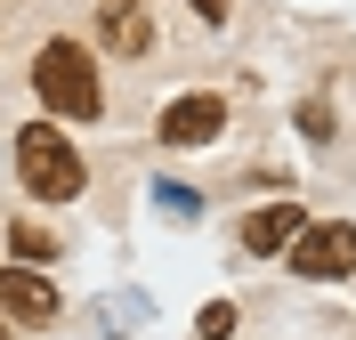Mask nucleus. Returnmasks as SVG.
<instances>
[{"label":"nucleus","instance_id":"nucleus-1","mask_svg":"<svg viewBox=\"0 0 356 340\" xmlns=\"http://www.w3.org/2000/svg\"><path fill=\"white\" fill-rule=\"evenodd\" d=\"M33 97H41L57 122H97L106 113V90H97V57L81 41H41L33 49Z\"/></svg>","mask_w":356,"mask_h":340},{"label":"nucleus","instance_id":"nucleus-2","mask_svg":"<svg viewBox=\"0 0 356 340\" xmlns=\"http://www.w3.org/2000/svg\"><path fill=\"white\" fill-rule=\"evenodd\" d=\"M17 179L33 203H73L89 186V162L73 154V138L57 122H33V130H17Z\"/></svg>","mask_w":356,"mask_h":340},{"label":"nucleus","instance_id":"nucleus-3","mask_svg":"<svg viewBox=\"0 0 356 340\" xmlns=\"http://www.w3.org/2000/svg\"><path fill=\"white\" fill-rule=\"evenodd\" d=\"M291 268L308 284H332V275H356V227L348 219H308L291 235Z\"/></svg>","mask_w":356,"mask_h":340},{"label":"nucleus","instance_id":"nucleus-4","mask_svg":"<svg viewBox=\"0 0 356 340\" xmlns=\"http://www.w3.org/2000/svg\"><path fill=\"white\" fill-rule=\"evenodd\" d=\"M0 316L8 324H57L65 316V292L41 268H0Z\"/></svg>","mask_w":356,"mask_h":340},{"label":"nucleus","instance_id":"nucleus-5","mask_svg":"<svg viewBox=\"0 0 356 340\" xmlns=\"http://www.w3.org/2000/svg\"><path fill=\"white\" fill-rule=\"evenodd\" d=\"M227 130V97L219 90H186L162 106V146H211Z\"/></svg>","mask_w":356,"mask_h":340},{"label":"nucleus","instance_id":"nucleus-6","mask_svg":"<svg viewBox=\"0 0 356 340\" xmlns=\"http://www.w3.org/2000/svg\"><path fill=\"white\" fill-rule=\"evenodd\" d=\"M97 41L113 57H146L154 49V17H146V0H106L97 8Z\"/></svg>","mask_w":356,"mask_h":340},{"label":"nucleus","instance_id":"nucleus-7","mask_svg":"<svg viewBox=\"0 0 356 340\" xmlns=\"http://www.w3.org/2000/svg\"><path fill=\"white\" fill-rule=\"evenodd\" d=\"M300 227H308V211H300V203H259V211L243 219V251H259V259H267V251H291Z\"/></svg>","mask_w":356,"mask_h":340},{"label":"nucleus","instance_id":"nucleus-8","mask_svg":"<svg viewBox=\"0 0 356 340\" xmlns=\"http://www.w3.org/2000/svg\"><path fill=\"white\" fill-rule=\"evenodd\" d=\"M227 332H235V308H227V300H219V308H202V316H195V340H227Z\"/></svg>","mask_w":356,"mask_h":340},{"label":"nucleus","instance_id":"nucleus-9","mask_svg":"<svg viewBox=\"0 0 356 340\" xmlns=\"http://www.w3.org/2000/svg\"><path fill=\"white\" fill-rule=\"evenodd\" d=\"M17 251L24 259H57V235H49V227H17Z\"/></svg>","mask_w":356,"mask_h":340},{"label":"nucleus","instance_id":"nucleus-10","mask_svg":"<svg viewBox=\"0 0 356 340\" xmlns=\"http://www.w3.org/2000/svg\"><path fill=\"white\" fill-rule=\"evenodd\" d=\"M300 130L324 138V130H332V106H324V97H308V106H300Z\"/></svg>","mask_w":356,"mask_h":340},{"label":"nucleus","instance_id":"nucleus-11","mask_svg":"<svg viewBox=\"0 0 356 340\" xmlns=\"http://www.w3.org/2000/svg\"><path fill=\"white\" fill-rule=\"evenodd\" d=\"M186 8H195L202 24H227V0H186Z\"/></svg>","mask_w":356,"mask_h":340},{"label":"nucleus","instance_id":"nucleus-12","mask_svg":"<svg viewBox=\"0 0 356 340\" xmlns=\"http://www.w3.org/2000/svg\"><path fill=\"white\" fill-rule=\"evenodd\" d=\"M0 340H8V324H0Z\"/></svg>","mask_w":356,"mask_h":340}]
</instances>
